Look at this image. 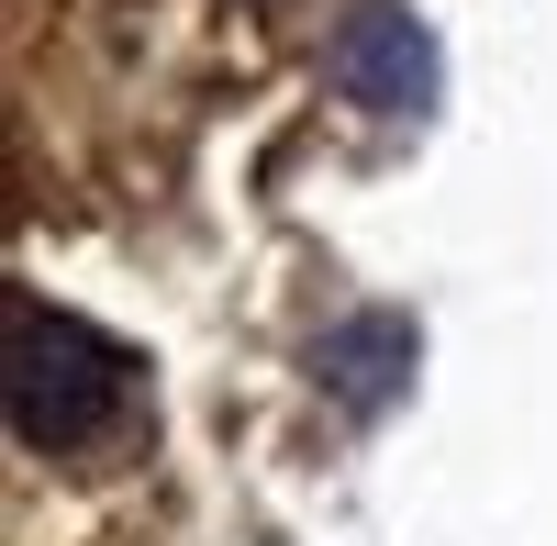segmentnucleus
Masks as SVG:
<instances>
[{"mask_svg":"<svg viewBox=\"0 0 557 546\" xmlns=\"http://www.w3.org/2000/svg\"><path fill=\"white\" fill-rule=\"evenodd\" d=\"M312 369H323L335 401L380 413V401L401 390V369H412V324H401V312H357V324H335V335L312 346Z\"/></svg>","mask_w":557,"mask_h":546,"instance_id":"7ed1b4c3","label":"nucleus"},{"mask_svg":"<svg viewBox=\"0 0 557 546\" xmlns=\"http://www.w3.org/2000/svg\"><path fill=\"white\" fill-rule=\"evenodd\" d=\"M335 89L368 101V112H424L435 101V34L401 0H357L335 23Z\"/></svg>","mask_w":557,"mask_h":546,"instance_id":"f03ea898","label":"nucleus"},{"mask_svg":"<svg viewBox=\"0 0 557 546\" xmlns=\"http://www.w3.org/2000/svg\"><path fill=\"white\" fill-rule=\"evenodd\" d=\"M134 401V357L112 335H89L57 301H12V435L23 446H89L112 435Z\"/></svg>","mask_w":557,"mask_h":546,"instance_id":"f257e3e1","label":"nucleus"}]
</instances>
